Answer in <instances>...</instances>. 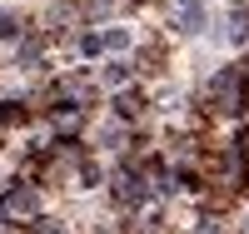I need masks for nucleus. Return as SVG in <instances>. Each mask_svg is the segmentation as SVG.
Instances as JSON below:
<instances>
[{"mask_svg": "<svg viewBox=\"0 0 249 234\" xmlns=\"http://www.w3.org/2000/svg\"><path fill=\"white\" fill-rule=\"evenodd\" d=\"M30 209H35L30 195H10V215H30Z\"/></svg>", "mask_w": 249, "mask_h": 234, "instance_id": "obj_1", "label": "nucleus"}]
</instances>
